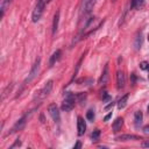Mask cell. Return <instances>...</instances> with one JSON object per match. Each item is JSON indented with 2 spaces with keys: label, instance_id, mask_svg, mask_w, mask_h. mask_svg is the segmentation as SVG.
<instances>
[{
  "label": "cell",
  "instance_id": "31",
  "mask_svg": "<svg viewBox=\"0 0 149 149\" xmlns=\"http://www.w3.org/2000/svg\"><path fill=\"white\" fill-rule=\"evenodd\" d=\"M148 41H149V34H148Z\"/></svg>",
  "mask_w": 149,
  "mask_h": 149
},
{
  "label": "cell",
  "instance_id": "23",
  "mask_svg": "<svg viewBox=\"0 0 149 149\" xmlns=\"http://www.w3.org/2000/svg\"><path fill=\"white\" fill-rule=\"evenodd\" d=\"M20 146H21V141L17 139V140H16V141H15V142L9 147V149H13V148H15V147H20Z\"/></svg>",
  "mask_w": 149,
  "mask_h": 149
},
{
  "label": "cell",
  "instance_id": "29",
  "mask_svg": "<svg viewBox=\"0 0 149 149\" xmlns=\"http://www.w3.org/2000/svg\"><path fill=\"white\" fill-rule=\"evenodd\" d=\"M80 147H81V143H80V142H77V143L73 146V148H74V149H77V148H80Z\"/></svg>",
  "mask_w": 149,
  "mask_h": 149
},
{
  "label": "cell",
  "instance_id": "17",
  "mask_svg": "<svg viewBox=\"0 0 149 149\" xmlns=\"http://www.w3.org/2000/svg\"><path fill=\"white\" fill-rule=\"evenodd\" d=\"M128 97H129V93H126L123 97H121L118 101V108L119 109H122L126 107V104H127V100H128Z\"/></svg>",
  "mask_w": 149,
  "mask_h": 149
},
{
  "label": "cell",
  "instance_id": "15",
  "mask_svg": "<svg viewBox=\"0 0 149 149\" xmlns=\"http://www.w3.org/2000/svg\"><path fill=\"white\" fill-rule=\"evenodd\" d=\"M58 23H59V10H57L54 15V20H52V35L56 34L57 29H58Z\"/></svg>",
  "mask_w": 149,
  "mask_h": 149
},
{
  "label": "cell",
  "instance_id": "19",
  "mask_svg": "<svg viewBox=\"0 0 149 149\" xmlns=\"http://www.w3.org/2000/svg\"><path fill=\"white\" fill-rule=\"evenodd\" d=\"M86 99H87V94H86V92H79V93L77 94V100H78V102H79L81 106L85 105Z\"/></svg>",
  "mask_w": 149,
  "mask_h": 149
},
{
  "label": "cell",
  "instance_id": "25",
  "mask_svg": "<svg viewBox=\"0 0 149 149\" xmlns=\"http://www.w3.org/2000/svg\"><path fill=\"white\" fill-rule=\"evenodd\" d=\"M148 66H149V64H148L147 62H142V63L140 64V68H141V69H143V70L148 69Z\"/></svg>",
  "mask_w": 149,
  "mask_h": 149
},
{
  "label": "cell",
  "instance_id": "26",
  "mask_svg": "<svg viewBox=\"0 0 149 149\" xmlns=\"http://www.w3.org/2000/svg\"><path fill=\"white\" fill-rule=\"evenodd\" d=\"M143 133L147 134V135H149V125H147V126L143 127Z\"/></svg>",
  "mask_w": 149,
  "mask_h": 149
},
{
  "label": "cell",
  "instance_id": "12",
  "mask_svg": "<svg viewBox=\"0 0 149 149\" xmlns=\"http://www.w3.org/2000/svg\"><path fill=\"white\" fill-rule=\"evenodd\" d=\"M122 126H123V119L122 118H116L115 121L112 125V129H113L114 133H118L119 130H121Z\"/></svg>",
  "mask_w": 149,
  "mask_h": 149
},
{
  "label": "cell",
  "instance_id": "6",
  "mask_svg": "<svg viewBox=\"0 0 149 149\" xmlns=\"http://www.w3.org/2000/svg\"><path fill=\"white\" fill-rule=\"evenodd\" d=\"M27 121H28V113H26L23 116H21L16 122H15V125L13 126V128L10 129V132H9V134H12V133H15V132H19V130H21L24 126H26V123H27Z\"/></svg>",
  "mask_w": 149,
  "mask_h": 149
},
{
  "label": "cell",
  "instance_id": "10",
  "mask_svg": "<svg viewBox=\"0 0 149 149\" xmlns=\"http://www.w3.org/2000/svg\"><path fill=\"white\" fill-rule=\"evenodd\" d=\"M130 140H141V139L134 134H121L115 137V141H130Z\"/></svg>",
  "mask_w": 149,
  "mask_h": 149
},
{
  "label": "cell",
  "instance_id": "13",
  "mask_svg": "<svg viewBox=\"0 0 149 149\" xmlns=\"http://www.w3.org/2000/svg\"><path fill=\"white\" fill-rule=\"evenodd\" d=\"M61 55H62V51L59 50V49H57L51 56H50V59H49V66L51 68V66H54V64L59 59V57H61Z\"/></svg>",
  "mask_w": 149,
  "mask_h": 149
},
{
  "label": "cell",
  "instance_id": "22",
  "mask_svg": "<svg viewBox=\"0 0 149 149\" xmlns=\"http://www.w3.org/2000/svg\"><path fill=\"white\" fill-rule=\"evenodd\" d=\"M99 136H100V130H99V129H94V130L92 132V134H91V137H92V140H93V141L98 140V139H99Z\"/></svg>",
  "mask_w": 149,
  "mask_h": 149
},
{
  "label": "cell",
  "instance_id": "18",
  "mask_svg": "<svg viewBox=\"0 0 149 149\" xmlns=\"http://www.w3.org/2000/svg\"><path fill=\"white\" fill-rule=\"evenodd\" d=\"M10 2H12V0H1V1H0V10H1V17L3 16V14H5L6 9H7V7H9Z\"/></svg>",
  "mask_w": 149,
  "mask_h": 149
},
{
  "label": "cell",
  "instance_id": "4",
  "mask_svg": "<svg viewBox=\"0 0 149 149\" xmlns=\"http://www.w3.org/2000/svg\"><path fill=\"white\" fill-rule=\"evenodd\" d=\"M95 2H97V0H83V2H81V15L87 16L92 12Z\"/></svg>",
  "mask_w": 149,
  "mask_h": 149
},
{
  "label": "cell",
  "instance_id": "5",
  "mask_svg": "<svg viewBox=\"0 0 149 149\" xmlns=\"http://www.w3.org/2000/svg\"><path fill=\"white\" fill-rule=\"evenodd\" d=\"M48 112H49L50 116L52 118V120L58 123L59 120H61V113H59L58 106H57L56 104H50V105L48 106Z\"/></svg>",
  "mask_w": 149,
  "mask_h": 149
},
{
  "label": "cell",
  "instance_id": "21",
  "mask_svg": "<svg viewBox=\"0 0 149 149\" xmlns=\"http://www.w3.org/2000/svg\"><path fill=\"white\" fill-rule=\"evenodd\" d=\"M86 119L88 121H93V119H94V112H93V109H88L86 112Z\"/></svg>",
  "mask_w": 149,
  "mask_h": 149
},
{
  "label": "cell",
  "instance_id": "3",
  "mask_svg": "<svg viewBox=\"0 0 149 149\" xmlns=\"http://www.w3.org/2000/svg\"><path fill=\"white\" fill-rule=\"evenodd\" d=\"M48 1L49 0H37L35 9L33 10V22H37L41 19V16L43 14V10H44V7H45V3Z\"/></svg>",
  "mask_w": 149,
  "mask_h": 149
},
{
  "label": "cell",
  "instance_id": "14",
  "mask_svg": "<svg viewBox=\"0 0 149 149\" xmlns=\"http://www.w3.org/2000/svg\"><path fill=\"white\" fill-rule=\"evenodd\" d=\"M142 120H143V114L141 111H136L134 114V125L136 128H139L142 125Z\"/></svg>",
  "mask_w": 149,
  "mask_h": 149
},
{
  "label": "cell",
  "instance_id": "30",
  "mask_svg": "<svg viewBox=\"0 0 149 149\" xmlns=\"http://www.w3.org/2000/svg\"><path fill=\"white\" fill-rule=\"evenodd\" d=\"M148 114H149V106H148Z\"/></svg>",
  "mask_w": 149,
  "mask_h": 149
},
{
  "label": "cell",
  "instance_id": "16",
  "mask_svg": "<svg viewBox=\"0 0 149 149\" xmlns=\"http://www.w3.org/2000/svg\"><path fill=\"white\" fill-rule=\"evenodd\" d=\"M142 41H143L142 33L139 31V33L136 34L135 38H134V48H135V50H139V49L141 48V45H142Z\"/></svg>",
  "mask_w": 149,
  "mask_h": 149
},
{
  "label": "cell",
  "instance_id": "28",
  "mask_svg": "<svg viewBox=\"0 0 149 149\" xmlns=\"http://www.w3.org/2000/svg\"><path fill=\"white\" fill-rule=\"evenodd\" d=\"M113 105H114V102H113V101H112V102H111V104H108V105H107V106H105V109H109V108H111V107H113Z\"/></svg>",
  "mask_w": 149,
  "mask_h": 149
},
{
  "label": "cell",
  "instance_id": "11",
  "mask_svg": "<svg viewBox=\"0 0 149 149\" xmlns=\"http://www.w3.org/2000/svg\"><path fill=\"white\" fill-rule=\"evenodd\" d=\"M107 80H108V64H106L105 68H104V71L100 76V78H99V84L105 85L107 83Z\"/></svg>",
  "mask_w": 149,
  "mask_h": 149
},
{
  "label": "cell",
  "instance_id": "2",
  "mask_svg": "<svg viewBox=\"0 0 149 149\" xmlns=\"http://www.w3.org/2000/svg\"><path fill=\"white\" fill-rule=\"evenodd\" d=\"M74 101H76L74 94H73L72 92H68V93L65 94V98H64L63 102H62V109L65 111V112L71 111V109L74 107V104H76Z\"/></svg>",
  "mask_w": 149,
  "mask_h": 149
},
{
  "label": "cell",
  "instance_id": "8",
  "mask_svg": "<svg viewBox=\"0 0 149 149\" xmlns=\"http://www.w3.org/2000/svg\"><path fill=\"white\" fill-rule=\"evenodd\" d=\"M125 84H126V78H125V73L123 71H118L116 72V87L119 90L125 87Z\"/></svg>",
  "mask_w": 149,
  "mask_h": 149
},
{
  "label": "cell",
  "instance_id": "20",
  "mask_svg": "<svg viewBox=\"0 0 149 149\" xmlns=\"http://www.w3.org/2000/svg\"><path fill=\"white\" fill-rule=\"evenodd\" d=\"M143 5V0H132L130 8H140Z\"/></svg>",
  "mask_w": 149,
  "mask_h": 149
},
{
  "label": "cell",
  "instance_id": "1",
  "mask_svg": "<svg viewBox=\"0 0 149 149\" xmlns=\"http://www.w3.org/2000/svg\"><path fill=\"white\" fill-rule=\"evenodd\" d=\"M40 68H41V58H40V57H37V58H36V61L34 62V64H33L31 69H30V72H29V74H28V77L24 79V81H23V84H22V87H21V90H20V92H19V94H17L16 97H19V95H20V93H21L22 88H23L27 84H29L34 78H36V77H37V74H38V72H40Z\"/></svg>",
  "mask_w": 149,
  "mask_h": 149
},
{
  "label": "cell",
  "instance_id": "32",
  "mask_svg": "<svg viewBox=\"0 0 149 149\" xmlns=\"http://www.w3.org/2000/svg\"><path fill=\"white\" fill-rule=\"evenodd\" d=\"M112 1H113V2H114V1H116V0H112Z\"/></svg>",
  "mask_w": 149,
  "mask_h": 149
},
{
  "label": "cell",
  "instance_id": "33",
  "mask_svg": "<svg viewBox=\"0 0 149 149\" xmlns=\"http://www.w3.org/2000/svg\"><path fill=\"white\" fill-rule=\"evenodd\" d=\"M148 70H149V66H148Z\"/></svg>",
  "mask_w": 149,
  "mask_h": 149
},
{
  "label": "cell",
  "instance_id": "24",
  "mask_svg": "<svg viewBox=\"0 0 149 149\" xmlns=\"http://www.w3.org/2000/svg\"><path fill=\"white\" fill-rule=\"evenodd\" d=\"M141 147L142 148H149V140H143L141 143Z\"/></svg>",
  "mask_w": 149,
  "mask_h": 149
},
{
  "label": "cell",
  "instance_id": "9",
  "mask_svg": "<svg viewBox=\"0 0 149 149\" xmlns=\"http://www.w3.org/2000/svg\"><path fill=\"white\" fill-rule=\"evenodd\" d=\"M77 129H78V135L79 136H81L86 130V123H85V121L81 116H78V119H77Z\"/></svg>",
  "mask_w": 149,
  "mask_h": 149
},
{
  "label": "cell",
  "instance_id": "27",
  "mask_svg": "<svg viewBox=\"0 0 149 149\" xmlns=\"http://www.w3.org/2000/svg\"><path fill=\"white\" fill-rule=\"evenodd\" d=\"M111 116H112V112H109V113H108V114H107V115L104 118V121H108V119H109Z\"/></svg>",
  "mask_w": 149,
  "mask_h": 149
},
{
  "label": "cell",
  "instance_id": "7",
  "mask_svg": "<svg viewBox=\"0 0 149 149\" xmlns=\"http://www.w3.org/2000/svg\"><path fill=\"white\" fill-rule=\"evenodd\" d=\"M52 85H54L52 80H48V81L44 84V86L41 88V91L37 93V97H40L41 99L45 98V97L51 92V90H52Z\"/></svg>",
  "mask_w": 149,
  "mask_h": 149
}]
</instances>
